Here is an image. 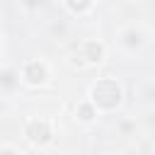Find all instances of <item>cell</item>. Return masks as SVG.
Masks as SVG:
<instances>
[{
	"label": "cell",
	"mask_w": 155,
	"mask_h": 155,
	"mask_svg": "<svg viewBox=\"0 0 155 155\" xmlns=\"http://www.w3.org/2000/svg\"><path fill=\"white\" fill-rule=\"evenodd\" d=\"M148 39H150V34H148V29L143 27V24H126V27H121L119 31H116V41H119V46L126 51V53H138V51H143L145 46H148Z\"/></svg>",
	"instance_id": "obj_4"
},
{
	"label": "cell",
	"mask_w": 155,
	"mask_h": 155,
	"mask_svg": "<svg viewBox=\"0 0 155 155\" xmlns=\"http://www.w3.org/2000/svg\"><path fill=\"white\" fill-rule=\"evenodd\" d=\"M19 70H12L10 65H5L2 68V73H0V87H2V92L5 94H10L15 87H19Z\"/></svg>",
	"instance_id": "obj_8"
},
{
	"label": "cell",
	"mask_w": 155,
	"mask_h": 155,
	"mask_svg": "<svg viewBox=\"0 0 155 155\" xmlns=\"http://www.w3.org/2000/svg\"><path fill=\"white\" fill-rule=\"evenodd\" d=\"M78 68H97L107 61V44L102 39H85L78 46Z\"/></svg>",
	"instance_id": "obj_5"
},
{
	"label": "cell",
	"mask_w": 155,
	"mask_h": 155,
	"mask_svg": "<svg viewBox=\"0 0 155 155\" xmlns=\"http://www.w3.org/2000/svg\"><path fill=\"white\" fill-rule=\"evenodd\" d=\"M61 2H63L65 12L73 15V17H85L94 7V0H61Z\"/></svg>",
	"instance_id": "obj_7"
},
{
	"label": "cell",
	"mask_w": 155,
	"mask_h": 155,
	"mask_svg": "<svg viewBox=\"0 0 155 155\" xmlns=\"http://www.w3.org/2000/svg\"><path fill=\"white\" fill-rule=\"evenodd\" d=\"M87 97L99 109V114H116L124 107V85L116 78L104 75V78H97L90 85Z\"/></svg>",
	"instance_id": "obj_1"
},
{
	"label": "cell",
	"mask_w": 155,
	"mask_h": 155,
	"mask_svg": "<svg viewBox=\"0 0 155 155\" xmlns=\"http://www.w3.org/2000/svg\"><path fill=\"white\" fill-rule=\"evenodd\" d=\"M17 70H19L22 85L29 90H39L51 82V65L44 58H27V61H22V65Z\"/></svg>",
	"instance_id": "obj_3"
},
{
	"label": "cell",
	"mask_w": 155,
	"mask_h": 155,
	"mask_svg": "<svg viewBox=\"0 0 155 155\" xmlns=\"http://www.w3.org/2000/svg\"><path fill=\"white\" fill-rule=\"evenodd\" d=\"M58 155H61V153H58Z\"/></svg>",
	"instance_id": "obj_12"
},
{
	"label": "cell",
	"mask_w": 155,
	"mask_h": 155,
	"mask_svg": "<svg viewBox=\"0 0 155 155\" xmlns=\"http://www.w3.org/2000/svg\"><path fill=\"white\" fill-rule=\"evenodd\" d=\"M15 2H17L22 10H27V12H34V10H39V7H41L46 0H15Z\"/></svg>",
	"instance_id": "obj_10"
},
{
	"label": "cell",
	"mask_w": 155,
	"mask_h": 155,
	"mask_svg": "<svg viewBox=\"0 0 155 155\" xmlns=\"http://www.w3.org/2000/svg\"><path fill=\"white\" fill-rule=\"evenodd\" d=\"M138 94H140V102H143L145 107H155V80L143 82L140 90H138Z\"/></svg>",
	"instance_id": "obj_9"
},
{
	"label": "cell",
	"mask_w": 155,
	"mask_h": 155,
	"mask_svg": "<svg viewBox=\"0 0 155 155\" xmlns=\"http://www.w3.org/2000/svg\"><path fill=\"white\" fill-rule=\"evenodd\" d=\"M22 136L31 148L46 150L56 140V124L51 119H46V116H29L24 121V126H22Z\"/></svg>",
	"instance_id": "obj_2"
},
{
	"label": "cell",
	"mask_w": 155,
	"mask_h": 155,
	"mask_svg": "<svg viewBox=\"0 0 155 155\" xmlns=\"http://www.w3.org/2000/svg\"><path fill=\"white\" fill-rule=\"evenodd\" d=\"M73 114H75V121H78V124H82V126H90V124H94V121L99 119V109L92 104V99H90V97L80 99V102L75 104Z\"/></svg>",
	"instance_id": "obj_6"
},
{
	"label": "cell",
	"mask_w": 155,
	"mask_h": 155,
	"mask_svg": "<svg viewBox=\"0 0 155 155\" xmlns=\"http://www.w3.org/2000/svg\"><path fill=\"white\" fill-rule=\"evenodd\" d=\"M0 155H22L12 143H2V148H0Z\"/></svg>",
	"instance_id": "obj_11"
}]
</instances>
